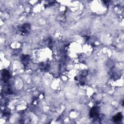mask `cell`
Returning a JSON list of instances; mask_svg holds the SVG:
<instances>
[{
    "label": "cell",
    "mask_w": 124,
    "mask_h": 124,
    "mask_svg": "<svg viewBox=\"0 0 124 124\" xmlns=\"http://www.w3.org/2000/svg\"><path fill=\"white\" fill-rule=\"evenodd\" d=\"M31 29V25L29 23H24L21 25H20L19 27V31L23 34H27L28 33Z\"/></svg>",
    "instance_id": "obj_1"
},
{
    "label": "cell",
    "mask_w": 124,
    "mask_h": 124,
    "mask_svg": "<svg viewBox=\"0 0 124 124\" xmlns=\"http://www.w3.org/2000/svg\"><path fill=\"white\" fill-rule=\"evenodd\" d=\"M30 61V57L28 55H23L21 57V61L23 64L26 66L29 63Z\"/></svg>",
    "instance_id": "obj_2"
},
{
    "label": "cell",
    "mask_w": 124,
    "mask_h": 124,
    "mask_svg": "<svg viewBox=\"0 0 124 124\" xmlns=\"http://www.w3.org/2000/svg\"><path fill=\"white\" fill-rule=\"evenodd\" d=\"M10 77V75L9 72L7 70H4L2 73V78L4 82H7Z\"/></svg>",
    "instance_id": "obj_3"
},
{
    "label": "cell",
    "mask_w": 124,
    "mask_h": 124,
    "mask_svg": "<svg viewBox=\"0 0 124 124\" xmlns=\"http://www.w3.org/2000/svg\"><path fill=\"white\" fill-rule=\"evenodd\" d=\"M98 109L97 107H93V108L90 112V116L91 117L94 118L98 116Z\"/></svg>",
    "instance_id": "obj_4"
},
{
    "label": "cell",
    "mask_w": 124,
    "mask_h": 124,
    "mask_svg": "<svg viewBox=\"0 0 124 124\" xmlns=\"http://www.w3.org/2000/svg\"><path fill=\"white\" fill-rule=\"evenodd\" d=\"M122 118H123V116H122V114L119 113L114 116V117L113 118V120L115 122H118L119 121H121V120L122 119Z\"/></svg>",
    "instance_id": "obj_5"
},
{
    "label": "cell",
    "mask_w": 124,
    "mask_h": 124,
    "mask_svg": "<svg viewBox=\"0 0 124 124\" xmlns=\"http://www.w3.org/2000/svg\"><path fill=\"white\" fill-rule=\"evenodd\" d=\"M88 74V72L86 70H83L82 71V73H81V75L83 76V77H85Z\"/></svg>",
    "instance_id": "obj_6"
}]
</instances>
